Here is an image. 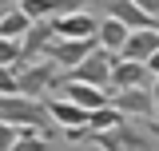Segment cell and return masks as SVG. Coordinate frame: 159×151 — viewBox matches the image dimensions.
I'll return each instance as SVG.
<instances>
[{
  "label": "cell",
  "mask_w": 159,
  "mask_h": 151,
  "mask_svg": "<svg viewBox=\"0 0 159 151\" xmlns=\"http://www.w3.org/2000/svg\"><path fill=\"white\" fill-rule=\"evenodd\" d=\"M0 119L12 127H28L52 139V112L48 99H28V95H0Z\"/></svg>",
  "instance_id": "cell-1"
},
{
  "label": "cell",
  "mask_w": 159,
  "mask_h": 151,
  "mask_svg": "<svg viewBox=\"0 0 159 151\" xmlns=\"http://www.w3.org/2000/svg\"><path fill=\"white\" fill-rule=\"evenodd\" d=\"M92 143H96L99 151H159V135L151 131V127L139 131L135 123H123L116 131H96Z\"/></svg>",
  "instance_id": "cell-2"
},
{
  "label": "cell",
  "mask_w": 159,
  "mask_h": 151,
  "mask_svg": "<svg viewBox=\"0 0 159 151\" xmlns=\"http://www.w3.org/2000/svg\"><path fill=\"white\" fill-rule=\"evenodd\" d=\"M20 95L28 99H44V92H52L60 84V68L52 60H36V64H20Z\"/></svg>",
  "instance_id": "cell-3"
},
{
  "label": "cell",
  "mask_w": 159,
  "mask_h": 151,
  "mask_svg": "<svg viewBox=\"0 0 159 151\" xmlns=\"http://www.w3.org/2000/svg\"><path fill=\"white\" fill-rule=\"evenodd\" d=\"M111 68H116V56H111V52H103V48H96L84 64H76L72 72H64V76H68V80H80V84L111 88Z\"/></svg>",
  "instance_id": "cell-4"
},
{
  "label": "cell",
  "mask_w": 159,
  "mask_h": 151,
  "mask_svg": "<svg viewBox=\"0 0 159 151\" xmlns=\"http://www.w3.org/2000/svg\"><path fill=\"white\" fill-rule=\"evenodd\" d=\"M111 108H119L127 119H139V123H151V119H155L151 88H119V92L111 95Z\"/></svg>",
  "instance_id": "cell-5"
},
{
  "label": "cell",
  "mask_w": 159,
  "mask_h": 151,
  "mask_svg": "<svg viewBox=\"0 0 159 151\" xmlns=\"http://www.w3.org/2000/svg\"><path fill=\"white\" fill-rule=\"evenodd\" d=\"M56 20H32V28H28V36L20 40V52H24V64H36V60H48V48L56 44Z\"/></svg>",
  "instance_id": "cell-6"
},
{
  "label": "cell",
  "mask_w": 159,
  "mask_h": 151,
  "mask_svg": "<svg viewBox=\"0 0 159 151\" xmlns=\"http://www.w3.org/2000/svg\"><path fill=\"white\" fill-rule=\"evenodd\" d=\"M56 88L64 92V99L80 103L84 112H99V108H107V103H111L107 88H96V84H80V80H68V76H60V84H56Z\"/></svg>",
  "instance_id": "cell-7"
},
{
  "label": "cell",
  "mask_w": 159,
  "mask_h": 151,
  "mask_svg": "<svg viewBox=\"0 0 159 151\" xmlns=\"http://www.w3.org/2000/svg\"><path fill=\"white\" fill-rule=\"evenodd\" d=\"M96 48H99L96 36H92V40H56V44L48 48V60H52L56 68H64V72H72V68H76V64H84Z\"/></svg>",
  "instance_id": "cell-8"
},
{
  "label": "cell",
  "mask_w": 159,
  "mask_h": 151,
  "mask_svg": "<svg viewBox=\"0 0 159 151\" xmlns=\"http://www.w3.org/2000/svg\"><path fill=\"white\" fill-rule=\"evenodd\" d=\"M56 20V36L60 40H92L99 36V20L92 12H68V16H52Z\"/></svg>",
  "instance_id": "cell-9"
},
{
  "label": "cell",
  "mask_w": 159,
  "mask_h": 151,
  "mask_svg": "<svg viewBox=\"0 0 159 151\" xmlns=\"http://www.w3.org/2000/svg\"><path fill=\"white\" fill-rule=\"evenodd\" d=\"M151 68L147 64H135V60H119L116 56V68H111V88H151Z\"/></svg>",
  "instance_id": "cell-10"
},
{
  "label": "cell",
  "mask_w": 159,
  "mask_h": 151,
  "mask_svg": "<svg viewBox=\"0 0 159 151\" xmlns=\"http://www.w3.org/2000/svg\"><path fill=\"white\" fill-rule=\"evenodd\" d=\"M107 16L123 20L131 32H143V28H159V20L151 16V12H143L135 0H107Z\"/></svg>",
  "instance_id": "cell-11"
},
{
  "label": "cell",
  "mask_w": 159,
  "mask_h": 151,
  "mask_svg": "<svg viewBox=\"0 0 159 151\" xmlns=\"http://www.w3.org/2000/svg\"><path fill=\"white\" fill-rule=\"evenodd\" d=\"M159 52V28H143V32H131L119 60H135V64H147V60Z\"/></svg>",
  "instance_id": "cell-12"
},
{
  "label": "cell",
  "mask_w": 159,
  "mask_h": 151,
  "mask_svg": "<svg viewBox=\"0 0 159 151\" xmlns=\"http://www.w3.org/2000/svg\"><path fill=\"white\" fill-rule=\"evenodd\" d=\"M48 112H52V123H56L60 131L88 127V119H92V112H84L80 103H72V99H48Z\"/></svg>",
  "instance_id": "cell-13"
},
{
  "label": "cell",
  "mask_w": 159,
  "mask_h": 151,
  "mask_svg": "<svg viewBox=\"0 0 159 151\" xmlns=\"http://www.w3.org/2000/svg\"><path fill=\"white\" fill-rule=\"evenodd\" d=\"M127 36H131V28L123 24V20H116V16H103L99 20V48L103 52H111V56H119L123 52V44H127Z\"/></svg>",
  "instance_id": "cell-14"
},
{
  "label": "cell",
  "mask_w": 159,
  "mask_h": 151,
  "mask_svg": "<svg viewBox=\"0 0 159 151\" xmlns=\"http://www.w3.org/2000/svg\"><path fill=\"white\" fill-rule=\"evenodd\" d=\"M28 28H32V20L24 16V8L8 4L4 16H0V36H4V40H24V36H28Z\"/></svg>",
  "instance_id": "cell-15"
},
{
  "label": "cell",
  "mask_w": 159,
  "mask_h": 151,
  "mask_svg": "<svg viewBox=\"0 0 159 151\" xmlns=\"http://www.w3.org/2000/svg\"><path fill=\"white\" fill-rule=\"evenodd\" d=\"M127 123V115L119 112V108H99V112H92V119H88V127H92V135L96 131H116V127H123Z\"/></svg>",
  "instance_id": "cell-16"
},
{
  "label": "cell",
  "mask_w": 159,
  "mask_h": 151,
  "mask_svg": "<svg viewBox=\"0 0 159 151\" xmlns=\"http://www.w3.org/2000/svg\"><path fill=\"white\" fill-rule=\"evenodd\" d=\"M16 8H24V16H28V20H48V16H56V0H20Z\"/></svg>",
  "instance_id": "cell-17"
},
{
  "label": "cell",
  "mask_w": 159,
  "mask_h": 151,
  "mask_svg": "<svg viewBox=\"0 0 159 151\" xmlns=\"http://www.w3.org/2000/svg\"><path fill=\"white\" fill-rule=\"evenodd\" d=\"M48 135H40V131H28V127H20V139H16V147L12 151H48Z\"/></svg>",
  "instance_id": "cell-18"
},
{
  "label": "cell",
  "mask_w": 159,
  "mask_h": 151,
  "mask_svg": "<svg viewBox=\"0 0 159 151\" xmlns=\"http://www.w3.org/2000/svg\"><path fill=\"white\" fill-rule=\"evenodd\" d=\"M24 52H20V40H4L0 36V68H20Z\"/></svg>",
  "instance_id": "cell-19"
},
{
  "label": "cell",
  "mask_w": 159,
  "mask_h": 151,
  "mask_svg": "<svg viewBox=\"0 0 159 151\" xmlns=\"http://www.w3.org/2000/svg\"><path fill=\"white\" fill-rule=\"evenodd\" d=\"M0 95H20V72L16 68H0Z\"/></svg>",
  "instance_id": "cell-20"
},
{
  "label": "cell",
  "mask_w": 159,
  "mask_h": 151,
  "mask_svg": "<svg viewBox=\"0 0 159 151\" xmlns=\"http://www.w3.org/2000/svg\"><path fill=\"white\" fill-rule=\"evenodd\" d=\"M16 139H20V127H12V123L0 119V151H12V147H16Z\"/></svg>",
  "instance_id": "cell-21"
},
{
  "label": "cell",
  "mask_w": 159,
  "mask_h": 151,
  "mask_svg": "<svg viewBox=\"0 0 159 151\" xmlns=\"http://www.w3.org/2000/svg\"><path fill=\"white\" fill-rule=\"evenodd\" d=\"M88 4H96V0H56V16H68V12H88Z\"/></svg>",
  "instance_id": "cell-22"
},
{
  "label": "cell",
  "mask_w": 159,
  "mask_h": 151,
  "mask_svg": "<svg viewBox=\"0 0 159 151\" xmlns=\"http://www.w3.org/2000/svg\"><path fill=\"white\" fill-rule=\"evenodd\" d=\"M68 143H80V139H92V127H72V131H64Z\"/></svg>",
  "instance_id": "cell-23"
},
{
  "label": "cell",
  "mask_w": 159,
  "mask_h": 151,
  "mask_svg": "<svg viewBox=\"0 0 159 151\" xmlns=\"http://www.w3.org/2000/svg\"><path fill=\"white\" fill-rule=\"evenodd\" d=\"M135 4H139V8H143V12H151V16L159 20V0H135Z\"/></svg>",
  "instance_id": "cell-24"
},
{
  "label": "cell",
  "mask_w": 159,
  "mask_h": 151,
  "mask_svg": "<svg viewBox=\"0 0 159 151\" xmlns=\"http://www.w3.org/2000/svg\"><path fill=\"white\" fill-rule=\"evenodd\" d=\"M151 99H155V123H159V76L151 80Z\"/></svg>",
  "instance_id": "cell-25"
},
{
  "label": "cell",
  "mask_w": 159,
  "mask_h": 151,
  "mask_svg": "<svg viewBox=\"0 0 159 151\" xmlns=\"http://www.w3.org/2000/svg\"><path fill=\"white\" fill-rule=\"evenodd\" d=\"M147 68H151V76H159V52H155L151 60H147Z\"/></svg>",
  "instance_id": "cell-26"
},
{
  "label": "cell",
  "mask_w": 159,
  "mask_h": 151,
  "mask_svg": "<svg viewBox=\"0 0 159 151\" xmlns=\"http://www.w3.org/2000/svg\"><path fill=\"white\" fill-rule=\"evenodd\" d=\"M4 8H8V4H0V16H4Z\"/></svg>",
  "instance_id": "cell-27"
},
{
  "label": "cell",
  "mask_w": 159,
  "mask_h": 151,
  "mask_svg": "<svg viewBox=\"0 0 159 151\" xmlns=\"http://www.w3.org/2000/svg\"><path fill=\"white\" fill-rule=\"evenodd\" d=\"M8 4H20V0H8Z\"/></svg>",
  "instance_id": "cell-28"
}]
</instances>
